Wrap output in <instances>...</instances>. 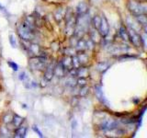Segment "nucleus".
I'll use <instances>...</instances> for the list:
<instances>
[{"mask_svg": "<svg viewBox=\"0 0 147 138\" xmlns=\"http://www.w3.org/2000/svg\"><path fill=\"white\" fill-rule=\"evenodd\" d=\"M65 83H66V85H67V86L74 87V86L76 85V81L75 79H74V76H71V77L67 78V79H66V81H65Z\"/></svg>", "mask_w": 147, "mask_h": 138, "instance_id": "aec40b11", "label": "nucleus"}, {"mask_svg": "<svg viewBox=\"0 0 147 138\" xmlns=\"http://www.w3.org/2000/svg\"><path fill=\"white\" fill-rule=\"evenodd\" d=\"M119 34H121V38L123 40H125L127 41L129 39V37H128V31L126 30V29L124 27H121V30H119Z\"/></svg>", "mask_w": 147, "mask_h": 138, "instance_id": "a211bd4d", "label": "nucleus"}, {"mask_svg": "<svg viewBox=\"0 0 147 138\" xmlns=\"http://www.w3.org/2000/svg\"><path fill=\"white\" fill-rule=\"evenodd\" d=\"M87 92H88V87H86L84 86V87H82V89L80 91V95L81 96H86Z\"/></svg>", "mask_w": 147, "mask_h": 138, "instance_id": "393cba45", "label": "nucleus"}, {"mask_svg": "<svg viewBox=\"0 0 147 138\" xmlns=\"http://www.w3.org/2000/svg\"><path fill=\"white\" fill-rule=\"evenodd\" d=\"M9 41H10V43L12 45V47H16V41H15V38H14L13 34L9 35Z\"/></svg>", "mask_w": 147, "mask_h": 138, "instance_id": "b1692460", "label": "nucleus"}, {"mask_svg": "<svg viewBox=\"0 0 147 138\" xmlns=\"http://www.w3.org/2000/svg\"><path fill=\"white\" fill-rule=\"evenodd\" d=\"M32 129H33V130H34V131H35L37 133H38V135H39L40 137H43V135H42V133H41V132L39 130V129L36 127V126H33V127H32Z\"/></svg>", "mask_w": 147, "mask_h": 138, "instance_id": "a878e982", "label": "nucleus"}, {"mask_svg": "<svg viewBox=\"0 0 147 138\" xmlns=\"http://www.w3.org/2000/svg\"><path fill=\"white\" fill-rule=\"evenodd\" d=\"M128 37H129V39L131 40V43L134 46H136V47H140V46L142 45L141 43H142V38L133 29H129Z\"/></svg>", "mask_w": 147, "mask_h": 138, "instance_id": "f03ea898", "label": "nucleus"}, {"mask_svg": "<svg viewBox=\"0 0 147 138\" xmlns=\"http://www.w3.org/2000/svg\"><path fill=\"white\" fill-rule=\"evenodd\" d=\"M61 64L65 70H70V69H72L74 67L73 64H72V57H70V56H66L65 58H63V62Z\"/></svg>", "mask_w": 147, "mask_h": 138, "instance_id": "39448f33", "label": "nucleus"}, {"mask_svg": "<svg viewBox=\"0 0 147 138\" xmlns=\"http://www.w3.org/2000/svg\"><path fill=\"white\" fill-rule=\"evenodd\" d=\"M100 21H101V18L98 16H95L93 20H92V24H93L96 30H98L99 25H100Z\"/></svg>", "mask_w": 147, "mask_h": 138, "instance_id": "f3484780", "label": "nucleus"}, {"mask_svg": "<svg viewBox=\"0 0 147 138\" xmlns=\"http://www.w3.org/2000/svg\"><path fill=\"white\" fill-rule=\"evenodd\" d=\"M135 18H136V20H138V22H139L141 25H142L144 27H145L146 22H147V20H146V17H145V14H141V15H137V16H135Z\"/></svg>", "mask_w": 147, "mask_h": 138, "instance_id": "4468645a", "label": "nucleus"}, {"mask_svg": "<svg viewBox=\"0 0 147 138\" xmlns=\"http://www.w3.org/2000/svg\"><path fill=\"white\" fill-rule=\"evenodd\" d=\"M110 64L109 62H100L98 66V69L100 72H105L109 67Z\"/></svg>", "mask_w": 147, "mask_h": 138, "instance_id": "ddd939ff", "label": "nucleus"}, {"mask_svg": "<svg viewBox=\"0 0 147 138\" xmlns=\"http://www.w3.org/2000/svg\"><path fill=\"white\" fill-rule=\"evenodd\" d=\"M90 38L92 39V41H99V36L98 34V31L95 29H92L90 30Z\"/></svg>", "mask_w": 147, "mask_h": 138, "instance_id": "2eb2a0df", "label": "nucleus"}, {"mask_svg": "<svg viewBox=\"0 0 147 138\" xmlns=\"http://www.w3.org/2000/svg\"><path fill=\"white\" fill-rule=\"evenodd\" d=\"M96 96L98 97V99L102 101L103 103H106L107 104L108 102H107V100H106L105 99H104V97H103V93H102V90H101V87H99V86H96Z\"/></svg>", "mask_w": 147, "mask_h": 138, "instance_id": "f8f14e48", "label": "nucleus"}, {"mask_svg": "<svg viewBox=\"0 0 147 138\" xmlns=\"http://www.w3.org/2000/svg\"><path fill=\"white\" fill-rule=\"evenodd\" d=\"M87 11H88V7H87L86 3H80L77 6V13L79 16L85 15V14L87 13Z\"/></svg>", "mask_w": 147, "mask_h": 138, "instance_id": "423d86ee", "label": "nucleus"}, {"mask_svg": "<svg viewBox=\"0 0 147 138\" xmlns=\"http://www.w3.org/2000/svg\"><path fill=\"white\" fill-rule=\"evenodd\" d=\"M54 75V66H53V64H50V66L46 68V71H45V74H44V77L45 79L49 81L53 78Z\"/></svg>", "mask_w": 147, "mask_h": 138, "instance_id": "20e7f679", "label": "nucleus"}, {"mask_svg": "<svg viewBox=\"0 0 147 138\" xmlns=\"http://www.w3.org/2000/svg\"><path fill=\"white\" fill-rule=\"evenodd\" d=\"M29 50L30 51V53H33L34 55H37L38 53H40V49L38 45H36V44H31L29 46Z\"/></svg>", "mask_w": 147, "mask_h": 138, "instance_id": "dca6fc26", "label": "nucleus"}, {"mask_svg": "<svg viewBox=\"0 0 147 138\" xmlns=\"http://www.w3.org/2000/svg\"><path fill=\"white\" fill-rule=\"evenodd\" d=\"M77 59L78 61H79V64H86L87 62H88V55L85 53H79V54L77 55Z\"/></svg>", "mask_w": 147, "mask_h": 138, "instance_id": "1a4fd4ad", "label": "nucleus"}, {"mask_svg": "<svg viewBox=\"0 0 147 138\" xmlns=\"http://www.w3.org/2000/svg\"><path fill=\"white\" fill-rule=\"evenodd\" d=\"M72 64H73V66L75 68L79 67L80 64H79V61H78V59H77V56H73L72 57Z\"/></svg>", "mask_w": 147, "mask_h": 138, "instance_id": "412c9836", "label": "nucleus"}, {"mask_svg": "<svg viewBox=\"0 0 147 138\" xmlns=\"http://www.w3.org/2000/svg\"><path fill=\"white\" fill-rule=\"evenodd\" d=\"M23 119L22 117L20 116H18V114H15V115H13V118H12V122H13V124H14V126L15 127H18V126H20L22 122H23Z\"/></svg>", "mask_w": 147, "mask_h": 138, "instance_id": "9b49d317", "label": "nucleus"}, {"mask_svg": "<svg viewBox=\"0 0 147 138\" xmlns=\"http://www.w3.org/2000/svg\"><path fill=\"white\" fill-rule=\"evenodd\" d=\"M129 9L134 16L141 15L146 13V5L145 3H141L137 1H129L128 3Z\"/></svg>", "mask_w": 147, "mask_h": 138, "instance_id": "f257e3e1", "label": "nucleus"}, {"mask_svg": "<svg viewBox=\"0 0 147 138\" xmlns=\"http://www.w3.org/2000/svg\"><path fill=\"white\" fill-rule=\"evenodd\" d=\"M80 77H86L88 76V69L86 67L81 66V67H77V75Z\"/></svg>", "mask_w": 147, "mask_h": 138, "instance_id": "9d476101", "label": "nucleus"}, {"mask_svg": "<svg viewBox=\"0 0 147 138\" xmlns=\"http://www.w3.org/2000/svg\"><path fill=\"white\" fill-rule=\"evenodd\" d=\"M99 34L101 36H107L109 34V22L107 20L104 16L101 18V21H100V25H99Z\"/></svg>", "mask_w": 147, "mask_h": 138, "instance_id": "7ed1b4c3", "label": "nucleus"}, {"mask_svg": "<svg viewBox=\"0 0 147 138\" xmlns=\"http://www.w3.org/2000/svg\"><path fill=\"white\" fill-rule=\"evenodd\" d=\"M76 83L79 86H81V87H84V86H86V77H81V78H79L77 81H76Z\"/></svg>", "mask_w": 147, "mask_h": 138, "instance_id": "4be33fe9", "label": "nucleus"}, {"mask_svg": "<svg viewBox=\"0 0 147 138\" xmlns=\"http://www.w3.org/2000/svg\"><path fill=\"white\" fill-rule=\"evenodd\" d=\"M8 66H10L14 71H18V64H15L14 62H11V61H9L8 62Z\"/></svg>", "mask_w": 147, "mask_h": 138, "instance_id": "5701e85b", "label": "nucleus"}, {"mask_svg": "<svg viewBox=\"0 0 147 138\" xmlns=\"http://www.w3.org/2000/svg\"><path fill=\"white\" fill-rule=\"evenodd\" d=\"M27 133V128L24 126H18L17 127L15 131V136L16 137H25Z\"/></svg>", "mask_w": 147, "mask_h": 138, "instance_id": "6e6552de", "label": "nucleus"}, {"mask_svg": "<svg viewBox=\"0 0 147 138\" xmlns=\"http://www.w3.org/2000/svg\"><path fill=\"white\" fill-rule=\"evenodd\" d=\"M54 16H55V18H56V20H57V21H61V20H62L63 17V14L62 8H58V9H57V11L55 12Z\"/></svg>", "mask_w": 147, "mask_h": 138, "instance_id": "6ab92c4d", "label": "nucleus"}, {"mask_svg": "<svg viewBox=\"0 0 147 138\" xmlns=\"http://www.w3.org/2000/svg\"><path fill=\"white\" fill-rule=\"evenodd\" d=\"M65 71L66 70L62 66L61 63H60V64H58L57 66H54V75L57 76H60V77L63 76V75L65 74Z\"/></svg>", "mask_w": 147, "mask_h": 138, "instance_id": "0eeeda50", "label": "nucleus"}, {"mask_svg": "<svg viewBox=\"0 0 147 138\" xmlns=\"http://www.w3.org/2000/svg\"><path fill=\"white\" fill-rule=\"evenodd\" d=\"M27 77H28V76H26V73H25V72H22V73L20 74V78L21 80H25Z\"/></svg>", "mask_w": 147, "mask_h": 138, "instance_id": "bb28decb", "label": "nucleus"}]
</instances>
